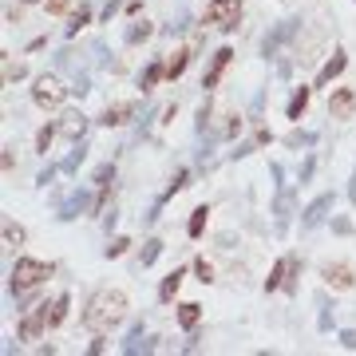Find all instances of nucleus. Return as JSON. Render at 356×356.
<instances>
[{
  "mask_svg": "<svg viewBox=\"0 0 356 356\" xmlns=\"http://www.w3.org/2000/svg\"><path fill=\"white\" fill-rule=\"evenodd\" d=\"M182 277H186V269H175V273H166V277H163V285H159V301H163V305H166V301H175Z\"/></svg>",
  "mask_w": 356,
  "mask_h": 356,
  "instance_id": "nucleus-19",
  "label": "nucleus"
},
{
  "mask_svg": "<svg viewBox=\"0 0 356 356\" xmlns=\"http://www.w3.org/2000/svg\"><path fill=\"white\" fill-rule=\"evenodd\" d=\"M313 170H317V154H309L305 163H301V170H297V182H301V186H305L309 178H313Z\"/></svg>",
  "mask_w": 356,
  "mask_h": 356,
  "instance_id": "nucleus-35",
  "label": "nucleus"
},
{
  "mask_svg": "<svg viewBox=\"0 0 356 356\" xmlns=\"http://www.w3.org/2000/svg\"><path fill=\"white\" fill-rule=\"evenodd\" d=\"M0 163H4V170H13V163H16V159H13V147H4V154H0Z\"/></svg>",
  "mask_w": 356,
  "mask_h": 356,
  "instance_id": "nucleus-44",
  "label": "nucleus"
},
{
  "mask_svg": "<svg viewBox=\"0 0 356 356\" xmlns=\"http://www.w3.org/2000/svg\"><path fill=\"white\" fill-rule=\"evenodd\" d=\"M293 206H297V194H293V186H277V198H273V218H277V229H285V222H289Z\"/></svg>",
  "mask_w": 356,
  "mask_h": 356,
  "instance_id": "nucleus-14",
  "label": "nucleus"
},
{
  "mask_svg": "<svg viewBox=\"0 0 356 356\" xmlns=\"http://www.w3.org/2000/svg\"><path fill=\"white\" fill-rule=\"evenodd\" d=\"M159 337H147V332H143V325H135V329H131V337L127 341H123V353L127 356H135V353H154V348H159Z\"/></svg>",
  "mask_w": 356,
  "mask_h": 356,
  "instance_id": "nucleus-16",
  "label": "nucleus"
},
{
  "mask_svg": "<svg viewBox=\"0 0 356 356\" xmlns=\"http://www.w3.org/2000/svg\"><path fill=\"white\" fill-rule=\"evenodd\" d=\"M88 210H91V194L88 191H72L64 202L56 206V218H60V222H76V218L88 214Z\"/></svg>",
  "mask_w": 356,
  "mask_h": 356,
  "instance_id": "nucleus-7",
  "label": "nucleus"
},
{
  "mask_svg": "<svg viewBox=\"0 0 356 356\" xmlns=\"http://www.w3.org/2000/svg\"><path fill=\"white\" fill-rule=\"evenodd\" d=\"M309 91H313V88H305V83L293 91L289 107H285V111H289V119H301V115H305V107H309Z\"/></svg>",
  "mask_w": 356,
  "mask_h": 356,
  "instance_id": "nucleus-22",
  "label": "nucleus"
},
{
  "mask_svg": "<svg viewBox=\"0 0 356 356\" xmlns=\"http://www.w3.org/2000/svg\"><path fill=\"white\" fill-rule=\"evenodd\" d=\"M60 135V127H40V135H36V151L40 154H48V147H51V139Z\"/></svg>",
  "mask_w": 356,
  "mask_h": 356,
  "instance_id": "nucleus-30",
  "label": "nucleus"
},
{
  "mask_svg": "<svg viewBox=\"0 0 356 356\" xmlns=\"http://www.w3.org/2000/svg\"><path fill=\"white\" fill-rule=\"evenodd\" d=\"M341 344L353 353V348H356V329H344V332H341Z\"/></svg>",
  "mask_w": 356,
  "mask_h": 356,
  "instance_id": "nucleus-41",
  "label": "nucleus"
},
{
  "mask_svg": "<svg viewBox=\"0 0 356 356\" xmlns=\"http://www.w3.org/2000/svg\"><path fill=\"white\" fill-rule=\"evenodd\" d=\"M28 76V72H24V64H8V67H4V83H16V79H24Z\"/></svg>",
  "mask_w": 356,
  "mask_h": 356,
  "instance_id": "nucleus-38",
  "label": "nucleus"
},
{
  "mask_svg": "<svg viewBox=\"0 0 356 356\" xmlns=\"http://www.w3.org/2000/svg\"><path fill=\"white\" fill-rule=\"evenodd\" d=\"M332 229H337V234H348L353 226H348V218H332Z\"/></svg>",
  "mask_w": 356,
  "mask_h": 356,
  "instance_id": "nucleus-43",
  "label": "nucleus"
},
{
  "mask_svg": "<svg viewBox=\"0 0 356 356\" xmlns=\"http://www.w3.org/2000/svg\"><path fill=\"white\" fill-rule=\"evenodd\" d=\"M135 115H139V103L127 99V103H115V107H107V111L99 115V123H103V127H123V123H131Z\"/></svg>",
  "mask_w": 356,
  "mask_h": 356,
  "instance_id": "nucleus-10",
  "label": "nucleus"
},
{
  "mask_svg": "<svg viewBox=\"0 0 356 356\" xmlns=\"http://www.w3.org/2000/svg\"><path fill=\"white\" fill-rule=\"evenodd\" d=\"M83 159H88V143L79 139V143H72V151L64 154V163H60V170H64V175H76Z\"/></svg>",
  "mask_w": 356,
  "mask_h": 356,
  "instance_id": "nucleus-18",
  "label": "nucleus"
},
{
  "mask_svg": "<svg viewBox=\"0 0 356 356\" xmlns=\"http://www.w3.org/2000/svg\"><path fill=\"white\" fill-rule=\"evenodd\" d=\"M67 91L72 88H64L60 76H48V72H44V76L36 79V88H32V99H36L40 107H60V103L67 99Z\"/></svg>",
  "mask_w": 356,
  "mask_h": 356,
  "instance_id": "nucleus-5",
  "label": "nucleus"
},
{
  "mask_svg": "<svg viewBox=\"0 0 356 356\" xmlns=\"http://www.w3.org/2000/svg\"><path fill=\"white\" fill-rule=\"evenodd\" d=\"M353 111H356V95L348 88H337L329 99V115L332 119H353Z\"/></svg>",
  "mask_w": 356,
  "mask_h": 356,
  "instance_id": "nucleus-12",
  "label": "nucleus"
},
{
  "mask_svg": "<svg viewBox=\"0 0 356 356\" xmlns=\"http://www.w3.org/2000/svg\"><path fill=\"white\" fill-rule=\"evenodd\" d=\"M321 277L329 281L332 289H353V285H356V273L344 266V261H337V266H325V269H321Z\"/></svg>",
  "mask_w": 356,
  "mask_h": 356,
  "instance_id": "nucleus-15",
  "label": "nucleus"
},
{
  "mask_svg": "<svg viewBox=\"0 0 356 356\" xmlns=\"http://www.w3.org/2000/svg\"><path fill=\"white\" fill-rule=\"evenodd\" d=\"M83 24H91V8H88V4H79V13L67 20L64 32H67V36H79V28H83Z\"/></svg>",
  "mask_w": 356,
  "mask_h": 356,
  "instance_id": "nucleus-26",
  "label": "nucleus"
},
{
  "mask_svg": "<svg viewBox=\"0 0 356 356\" xmlns=\"http://www.w3.org/2000/svg\"><path fill=\"white\" fill-rule=\"evenodd\" d=\"M20 4H36V0H20Z\"/></svg>",
  "mask_w": 356,
  "mask_h": 356,
  "instance_id": "nucleus-48",
  "label": "nucleus"
},
{
  "mask_svg": "<svg viewBox=\"0 0 356 356\" xmlns=\"http://www.w3.org/2000/svg\"><path fill=\"white\" fill-rule=\"evenodd\" d=\"M127 317V293L119 289H99L88 301V313H83V325L91 332H111L119 321Z\"/></svg>",
  "mask_w": 356,
  "mask_h": 356,
  "instance_id": "nucleus-1",
  "label": "nucleus"
},
{
  "mask_svg": "<svg viewBox=\"0 0 356 356\" xmlns=\"http://www.w3.org/2000/svg\"><path fill=\"white\" fill-rule=\"evenodd\" d=\"M186 182H191V170H178V175L170 178V186H166V191H163V198H159V206H163L166 198H175V194L182 191V186H186Z\"/></svg>",
  "mask_w": 356,
  "mask_h": 356,
  "instance_id": "nucleus-27",
  "label": "nucleus"
},
{
  "mask_svg": "<svg viewBox=\"0 0 356 356\" xmlns=\"http://www.w3.org/2000/svg\"><path fill=\"white\" fill-rule=\"evenodd\" d=\"M206 218H210V206H198V210L191 214V226H186V234H191V238H202Z\"/></svg>",
  "mask_w": 356,
  "mask_h": 356,
  "instance_id": "nucleus-25",
  "label": "nucleus"
},
{
  "mask_svg": "<svg viewBox=\"0 0 356 356\" xmlns=\"http://www.w3.org/2000/svg\"><path fill=\"white\" fill-rule=\"evenodd\" d=\"M297 269H301V257H297V254H285L277 266H273V273L266 277V293H273V289H293V273H297Z\"/></svg>",
  "mask_w": 356,
  "mask_h": 356,
  "instance_id": "nucleus-6",
  "label": "nucleus"
},
{
  "mask_svg": "<svg viewBox=\"0 0 356 356\" xmlns=\"http://www.w3.org/2000/svg\"><path fill=\"white\" fill-rule=\"evenodd\" d=\"M56 170H60V166H44L36 175V186H51V182H56Z\"/></svg>",
  "mask_w": 356,
  "mask_h": 356,
  "instance_id": "nucleus-37",
  "label": "nucleus"
},
{
  "mask_svg": "<svg viewBox=\"0 0 356 356\" xmlns=\"http://www.w3.org/2000/svg\"><path fill=\"white\" fill-rule=\"evenodd\" d=\"M56 127H60V135H64V139L79 143V139H83V131H88V115H83V111H67Z\"/></svg>",
  "mask_w": 356,
  "mask_h": 356,
  "instance_id": "nucleus-13",
  "label": "nucleus"
},
{
  "mask_svg": "<svg viewBox=\"0 0 356 356\" xmlns=\"http://www.w3.org/2000/svg\"><path fill=\"white\" fill-rule=\"evenodd\" d=\"M344 67H348V56H344V51L337 48V51H332V60H329V64H325V67L317 72V88H329V83H332L337 76H341Z\"/></svg>",
  "mask_w": 356,
  "mask_h": 356,
  "instance_id": "nucleus-17",
  "label": "nucleus"
},
{
  "mask_svg": "<svg viewBox=\"0 0 356 356\" xmlns=\"http://www.w3.org/2000/svg\"><path fill=\"white\" fill-rule=\"evenodd\" d=\"M285 143H289L293 151H301V147H313V143H317V135H313V131H293Z\"/></svg>",
  "mask_w": 356,
  "mask_h": 356,
  "instance_id": "nucleus-29",
  "label": "nucleus"
},
{
  "mask_svg": "<svg viewBox=\"0 0 356 356\" xmlns=\"http://www.w3.org/2000/svg\"><path fill=\"white\" fill-rule=\"evenodd\" d=\"M111 182H115V163H103L95 170V186H111Z\"/></svg>",
  "mask_w": 356,
  "mask_h": 356,
  "instance_id": "nucleus-34",
  "label": "nucleus"
},
{
  "mask_svg": "<svg viewBox=\"0 0 356 356\" xmlns=\"http://www.w3.org/2000/svg\"><path fill=\"white\" fill-rule=\"evenodd\" d=\"M159 254H163V242H159V238H151V242L143 245V266H154V261H159Z\"/></svg>",
  "mask_w": 356,
  "mask_h": 356,
  "instance_id": "nucleus-31",
  "label": "nucleus"
},
{
  "mask_svg": "<svg viewBox=\"0 0 356 356\" xmlns=\"http://www.w3.org/2000/svg\"><path fill=\"white\" fill-rule=\"evenodd\" d=\"M194 127H198V135H206V127H210V103L198 111V123H194Z\"/></svg>",
  "mask_w": 356,
  "mask_h": 356,
  "instance_id": "nucleus-39",
  "label": "nucleus"
},
{
  "mask_svg": "<svg viewBox=\"0 0 356 356\" xmlns=\"http://www.w3.org/2000/svg\"><path fill=\"white\" fill-rule=\"evenodd\" d=\"M48 277H51L48 261H36V257H16V266H13V293H16V297L36 293Z\"/></svg>",
  "mask_w": 356,
  "mask_h": 356,
  "instance_id": "nucleus-2",
  "label": "nucleus"
},
{
  "mask_svg": "<svg viewBox=\"0 0 356 356\" xmlns=\"http://www.w3.org/2000/svg\"><path fill=\"white\" fill-rule=\"evenodd\" d=\"M254 139H257V147H266V143L273 139V135H269V127H261V131H257V135H254Z\"/></svg>",
  "mask_w": 356,
  "mask_h": 356,
  "instance_id": "nucleus-45",
  "label": "nucleus"
},
{
  "mask_svg": "<svg viewBox=\"0 0 356 356\" xmlns=\"http://www.w3.org/2000/svg\"><path fill=\"white\" fill-rule=\"evenodd\" d=\"M119 13V0H107V8H103V20H107V24H111V16Z\"/></svg>",
  "mask_w": 356,
  "mask_h": 356,
  "instance_id": "nucleus-42",
  "label": "nucleus"
},
{
  "mask_svg": "<svg viewBox=\"0 0 356 356\" xmlns=\"http://www.w3.org/2000/svg\"><path fill=\"white\" fill-rule=\"evenodd\" d=\"M229 60H234V48H218L214 51V60H210V67H206V76H202V88H218V79H222V72L229 67Z\"/></svg>",
  "mask_w": 356,
  "mask_h": 356,
  "instance_id": "nucleus-11",
  "label": "nucleus"
},
{
  "mask_svg": "<svg viewBox=\"0 0 356 356\" xmlns=\"http://www.w3.org/2000/svg\"><path fill=\"white\" fill-rule=\"evenodd\" d=\"M67 8V0H48V13H64Z\"/></svg>",
  "mask_w": 356,
  "mask_h": 356,
  "instance_id": "nucleus-46",
  "label": "nucleus"
},
{
  "mask_svg": "<svg viewBox=\"0 0 356 356\" xmlns=\"http://www.w3.org/2000/svg\"><path fill=\"white\" fill-rule=\"evenodd\" d=\"M198 321H202V305H194V301L178 305V325L182 329H198Z\"/></svg>",
  "mask_w": 356,
  "mask_h": 356,
  "instance_id": "nucleus-21",
  "label": "nucleus"
},
{
  "mask_svg": "<svg viewBox=\"0 0 356 356\" xmlns=\"http://www.w3.org/2000/svg\"><path fill=\"white\" fill-rule=\"evenodd\" d=\"M48 325H51V321H48V305H40V309H32V313L20 321V329H16V332H20V341H36Z\"/></svg>",
  "mask_w": 356,
  "mask_h": 356,
  "instance_id": "nucleus-9",
  "label": "nucleus"
},
{
  "mask_svg": "<svg viewBox=\"0 0 356 356\" xmlns=\"http://www.w3.org/2000/svg\"><path fill=\"white\" fill-rule=\"evenodd\" d=\"M131 250V238H111V242H107V250H103V254L107 257H123Z\"/></svg>",
  "mask_w": 356,
  "mask_h": 356,
  "instance_id": "nucleus-32",
  "label": "nucleus"
},
{
  "mask_svg": "<svg viewBox=\"0 0 356 356\" xmlns=\"http://www.w3.org/2000/svg\"><path fill=\"white\" fill-rule=\"evenodd\" d=\"M4 242L8 245H24V229L16 226V222H4Z\"/></svg>",
  "mask_w": 356,
  "mask_h": 356,
  "instance_id": "nucleus-33",
  "label": "nucleus"
},
{
  "mask_svg": "<svg viewBox=\"0 0 356 356\" xmlns=\"http://www.w3.org/2000/svg\"><path fill=\"white\" fill-rule=\"evenodd\" d=\"M194 273H198V281H214V269H210V261H206V257H194Z\"/></svg>",
  "mask_w": 356,
  "mask_h": 356,
  "instance_id": "nucleus-36",
  "label": "nucleus"
},
{
  "mask_svg": "<svg viewBox=\"0 0 356 356\" xmlns=\"http://www.w3.org/2000/svg\"><path fill=\"white\" fill-rule=\"evenodd\" d=\"M151 32H154V28L147 24V20H135V24L127 28V44H143V40L151 36Z\"/></svg>",
  "mask_w": 356,
  "mask_h": 356,
  "instance_id": "nucleus-28",
  "label": "nucleus"
},
{
  "mask_svg": "<svg viewBox=\"0 0 356 356\" xmlns=\"http://www.w3.org/2000/svg\"><path fill=\"white\" fill-rule=\"evenodd\" d=\"M67 305H72V297H67V293H56V301L48 305V321H51V325H64Z\"/></svg>",
  "mask_w": 356,
  "mask_h": 356,
  "instance_id": "nucleus-23",
  "label": "nucleus"
},
{
  "mask_svg": "<svg viewBox=\"0 0 356 356\" xmlns=\"http://www.w3.org/2000/svg\"><path fill=\"white\" fill-rule=\"evenodd\" d=\"M297 32H301V16H285V20H277V24L261 36V56H266V60H273V56H277V51L285 48Z\"/></svg>",
  "mask_w": 356,
  "mask_h": 356,
  "instance_id": "nucleus-3",
  "label": "nucleus"
},
{
  "mask_svg": "<svg viewBox=\"0 0 356 356\" xmlns=\"http://www.w3.org/2000/svg\"><path fill=\"white\" fill-rule=\"evenodd\" d=\"M242 20V0H210L206 4V24H214L218 32H234Z\"/></svg>",
  "mask_w": 356,
  "mask_h": 356,
  "instance_id": "nucleus-4",
  "label": "nucleus"
},
{
  "mask_svg": "<svg viewBox=\"0 0 356 356\" xmlns=\"http://www.w3.org/2000/svg\"><path fill=\"white\" fill-rule=\"evenodd\" d=\"M321 332H329V325H332V313H329V305H325V301H321Z\"/></svg>",
  "mask_w": 356,
  "mask_h": 356,
  "instance_id": "nucleus-40",
  "label": "nucleus"
},
{
  "mask_svg": "<svg viewBox=\"0 0 356 356\" xmlns=\"http://www.w3.org/2000/svg\"><path fill=\"white\" fill-rule=\"evenodd\" d=\"M332 206H337V198H332V194H321V198H313V202L301 210V226H305V229H317L321 222L329 218Z\"/></svg>",
  "mask_w": 356,
  "mask_h": 356,
  "instance_id": "nucleus-8",
  "label": "nucleus"
},
{
  "mask_svg": "<svg viewBox=\"0 0 356 356\" xmlns=\"http://www.w3.org/2000/svg\"><path fill=\"white\" fill-rule=\"evenodd\" d=\"M348 198H353V206H356V170H353V182H348Z\"/></svg>",
  "mask_w": 356,
  "mask_h": 356,
  "instance_id": "nucleus-47",
  "label": "nucleus"
},
{
  "mask_svg": "<svg viewBox=\"0 0 356 356\" xmlns=\"http://www.w3.org/2000/svg\"><path fill=\"white\" fill-rule=\"evenodd\" d=\"M163 76H166V67L159 64V60H154V64H147V67H143V76H139V88H143V91H151V88H154V83H159Z\"/></svg>",
  "mask_w": 356,
  "mask_h": 356,
  "instance_id": "nucleus-24",
  "label": "nucleus"
},
{
  "mask_svg": "<svg viewBox=\"0 0 356 356\" xmlns=\"http://www.w3.org/2000/svg\"><path fill=\"white\" fill-rule=\"evenodd\" d=\"M191 60H194V51H191V48H178V51H175V60L166 64V79H178L182 72H186V67H191Z\"/></svg>",
  "mask_w": 356,
  "mask_h": 356,
  "instance_id": "nucleus-20",
  "label": "nucleus"
}]
</instances>
